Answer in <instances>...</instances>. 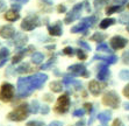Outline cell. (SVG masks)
Returning a JSON list of instances; mask_svg holds the SVG:
<instances>
[{
    "mask_svg": "<svg viewBox=\"0 0 129 126\" xmlns=\"http://www.w3.org/2000/svg\"><path fill=\"white\" fill-rule=\"evenodd\" d=\"M48 81V75L35 74L28 77H21L18 81V95L20 98L29 96L35 89H41L43 84Z\"/></svg>",
    "mask_w": 129,
    "mask_h": 126,
    "instance_id": "1",
    "label": "cell"
},
{
    "mask_svg": "<svg viewBox=\"0 0 129 126\" xmlns=\"http://www.w3.org/2000/svg\"><path fill=\"white\" fill-rule=\"evenodd\" d=\"M29 112V105L28 104H21L18 108H15L12 112H9L7 116V119L11 121H22L27 119Z\"/></svg>",
    "mask_w": 129,
    "mask_h": 126,
    "instance_id": "2",
    "label": "cell"
},
{
    "mask_svg": "<svg viewBox=\"0 0 129 126\" xmlns=\"http://www.w3.org/2000/svg\"><path fill=\"white\" fill-rule=\"evenodd\" d=\"M95 21H96V18L93 16V15L92 16H87V18L83 19L77 26H73L71 28V32L72 33H85L88 28L93 26Z\"/></svg>",
    "mask_w": 129,
    "mask_h": 126,
    "instance_id": "3",
    "label": "cell"
},
{
    "mask_svg": "<svg viewBox=\"0 0 129 126\" xmlns=\"http://www.w3.org/2000/svg\"><path fill=\"white\" fill-rule=\"evenodd\" d=\"M102 103L112 109H117L120 105V97L115 91H108L102 97Z\"/></svg>",
    "mask_w": 129,
    "mask_h": 126,
    "instance_id": "4",
    "label": "cell"
},
{
    "mask_svg": "<svg viewBox=\"0 0 129 126\" xmlns=\"http://www.w3.org/2000/svg\"><path fill=\"white\" fill-rule=\"evenodd\" d=\"M14 97V87L11 83H4L0 89V99L5 103L11 102Z\"/></svg>",
    "mask_w": 129,
    "mask_h": 126,
    "instance_id": "5",
    "label": "cell"
},
{
    "mask_svg": "<svg viewBox=\"0 0 129 126\" xmlns=\"http://www.w3.org/2000/svg\"><path fill=\"white\" fill-rule=\"evenodd\" d=\"M84 7V3H80V4H76L75 6L72 7V9L70 11L68 14H66L65 19H64V22L65 24H71L73 21L78 20L80 18V14H81V9Z\"/></svg>",
    "mask_w": 129,
    "mask_h": 126,
    "instance_id": "6",
    "label": "cell"
},
{
    "mask_svg": "<svg viewBox=\"0 0 129 126\" xmlns=\"http://www.w3.org/2000/svg\"><path fill=\"white\" fill-rule=\"evenodd\" d=\"M70 109V98L68 95H62L58 97L56 106H55V111L59 114H64L69 111Z\"/></svg>",
    "mask_w": 129,
    "mask_h": 126,
    "instance_id": "7",
    "label": "cell"
},
{
    "mask_svg": "<svg viewBox=\"0 0 129 126\" xmlns=\"http://www.w3.org/2000/svg\"><path fill=\"white\" fill-rule=\"evenodd\" d=\"M40 25H41V21H40V18L37 15H28L21 22V28L29 32V30H33L36 27H39Z\"/></svg>",
    "mask_w": 129,
    "mask_h": 126,
    "instance_id": "8",
    "label": "cell"
},
{
    "mask_svg": "<svg viewBox=\"0 0 129 126\" xmlns=\"http://www.w3.org/2000/svg\"><path fill=\"white\" fill-rule=\"evenodd\" d=\"M68 69L75 76H83V77H88V76H90V74L87 72L86 67H85L84 64H72Z\"/></svg>",
    "mask_w": 129,
    "mask_h": 126,
    "instance_id": "9",
    "label": "cell"
},
{
    "mask_svg": "<svg viewBox=\"0 0 129 126\" xmlns=\"http://www.w3.org/2000/svg\"><path fill=\"white\" fill-rule=\"evenodd\" d=\"M127 43H128L127 39H124V37H122V36H120V35L113 36L111 39V47L114 49V50L124 48L127 46Z\"/></svg>",
    "mask_w": 129,
    "mask_h": 126,
    "instance_id": "10",
    "label": "cell"
},
{
    "mask_svg": "<svg viewBox=\"0 0 129 126\" xmlns=\"http://www.w3.org/2000/svg\"><path fill=\"white\" fill-rule=\"evenodd\" d=\"M104 88H105V84L100 83V81H91L90 84H88V90L94 96L100 95L104 90Z\"/></svg>",
    "mask_w": 129,
    "mask_h": 126,
    "instance_id": "11",
    "label": "cell"
},
{
    "mask_svg": "<svg viewBox=\"0 0 129 126\" xmlns=\"http://www.w3.org/2000/svg\"><path fill=\"white\" fill-rule=\"evenodd\" d=\"M48 32L50 35L52 36H60L63 34V28L60 25V21H57L55 25L52 26H48Z\"/></svg>",
    "mask_w": 129,
    "mask_h": 126,
    "instance_id": "12",
    "label": "cell"
},
{
    "mask_svg": "<svg viewBox=\"0 0 129 126\" xmlns=\"http://www.w3.org/2000/svg\"><path fill=\"white\" fill-rule=\"evenodd\" d=\"M0 35L4 39H12L13 36L15 35V29L12 26H4L0 29Z\"/></svg>",
    "mask_w": 129,
    "mask_h": 126,
    "instance_id": "13",
    "label": "cell"
},
{
    "mask_svg": "<svg viewBox=\"0 0 129 126\" xmlns=\"http://www.w3.org/2000/svg\"><path fill=\"white\" fill-rule=\"evenodd\" d=\"M109 76V70H108V66L106 64H101L99 67V71H98V75H96V78L99 81H106Z\"/></svg>",
    "mask_w": 129,
    "mask_h": 126,
    "instance_id": "14",
    "label": "cell"
},
{
    "mask_svg": "<svg viewBox=\"0 0 129 126\" xmlns=\"http://www.w3.org/2000/svg\"><path fill=\"white\" fill-rule=\"evenodd\" d=\"M27 41H28V36L27 35H24V34H22V33L15 34L14 45L16 46V47H22V46H24L26 43H27Z\"/></svg>",
    "mask_w": 129,
    "mask_h": 126,
    "instance_id": "15",
    "label": "cell"
},
{
    "mask_svg": "<svg viewBox=\"0 0 129 126\" xmlns=\"http://www.w3.org/2000/svg\"><path fill=\"white\" fill-rule=\"evenodd\" d=\"M94 60H101L106 63V64H114L117 62V56L115 55H111V56H101V55H95L93 57Z\"/></svg>",
    "mask_w": 129,
    "mask_h": 126,
    "instance_id": "16",
    "label": "cell"
},
{
    "mask_svg": "<svg viewBox=\"0 0 129 126\" xmlns=\"http://www.w3.org/2000/svg\"><path fill=\"white\" fill-rule=\"evenodd\" d=\"M8 56H9L8 48L4 47V48L0 49V67H3L4 64L7 62V60H8Z\"/></svg>",
    "mask_w": 129,
    "mask_h": 126,
    "instance_id": "17",
    "label": "cell"
},
{
    "mask_svg": "<svg viewBox=\"0 0 129 126\" xmlns=\"http://www.w3.org/2000/svg\"><path fill=\"white\" fill-rule=\"evenodd\" d=\"M30 48H31V47H29L28 49H20V50H19L18 53H16V54H15L14 56H13V60H12L13 64H15V63H19V62H20V61H21L22 58H23L24 55L27 54V51L29 50Z\"/></svg>",
    "mask_w": 129,
    "mask_h": 126,
    "instance_id": "18",
    "label": "cell"
},
{
    "mask_svg": "<svg viewBox=\"0 0 129 126\" xmlns=\"http://www.w3.org/2000/svg\"><path fill=\"white\" fill-rule=\"evenodd\" d=\"M19 18H20V14H19L16 11H14V9H11V11L5 13V19H6L7 21H11V22L18 20Z\"/></svg>",
    "mask_w": 129,
    "mask_h": 126,
    "instance_id": "19",
    "label": "cell"
},
{
    "mask_svg": "<svg viewBox=\"0 0 129 126\" xmlns=\"http://www.w3.org/2000/svg\"><path fill=\"white\" fill-rule=\"evenodd\" d=\"M111 118H112V112L111 111H104V112H101V113L98 114V119L104 124L108 123V121L111 120Z\"/></svg>",
    "mask_w": 129,
    "mask_h": 126,
    "instance_id": "20",
    "label": "cell"
},
{
    "mask_svg": "<svg viewBox=\"0 0 129 126\" xmlns=\"http://www.w3.org/2000/svg\"><path fill=\"white\" fill-rule=\"evenodd\" d=\"M115 22H116V20H115V19H113V18L104 19V20L100 22V28H101V29H106V28H108L109 26L114 25Z\"/></svg>",
    "mask_w": 129,
    "mask_h": 126,
    "instance_id": "21",
    "label": "cell"
},
{
    "mask_svg": "<svg viewBox=\"0 0 129 126\" xmlns=\"http://www.w3.org/2000/svg\"><path fill=\"white\" fill-rule=\"evenodd\" d=\"M123 9L122 5H116V6H108L106 8V14L107 15H111V14H114V13H119L121 12Z\"/></svg>",
    "mask_w": 129,
    "mask_h": 126,
    "instance_id": "22",
    "label": "cell"
},
{
    "mask_svg": "<svg viewBox=\"0 0 129 126\" xmlns=\"http://www.w3.org/2000/svg\"><path fill=\"white\" fill-rule=\"evenodd\" d=\"M50 89H51V91H54V92H60V91L63 90L62 82H59V81L51 82L50 83Z\"/></svg>",
    "mask_w": 129,
    "mask_h": 126,
    "instance_id": "23",
    "label": "cell"
},
{
    "mask_svg": "<svg viewBox=\"0 0 129 126\" xmlns=\"http://www.w3.org/2000/svg\"><path fill=\"white\" fill-rule=\"evenodd\" d=\"M44 60V56L41 53H34L33 56H31V61H33L34 64H41Z\"/></svg>",
    "mask_w": 129,
    "mask_h": 126,
    "instance_id": "24",
    "label": "cell"
},
{
    "mask_svg": "<svg viewBox=\"0 0 129 126\" xmlns=\"http://www.w3.org/2000/svg\"><path fill=\"white\" fill-rule=\"evenodd\" d=\"M39 110H40V103H39V100H36V99H34L33 102L30 103V105H29V112L30 113H37L39 112Z\"/></svg>",
    "mask_w": 129,
    "mask_h": 126,
    "instance_id": "25",
    "label": "cell"
},
{
    "mask_svg": "<svg viewBox=\"0 0 129 126\" xmlns=\"http://www.w3.org/2000/svg\"><path fill=\"white\" fill-rule=\"evenodd\" d=\"M109 3V0H94V8L95 9H101L102 7L105 6V5H107V4Z\"/></svg>",
    "mask_w": 129,
    "mask_h": 126,
    "instance_id": "26",
    "label": "cell"
},
{
    "mask_svg": "<svg viewBox=\"0 0 129 126\" xmlns=\"http://www.w3.org/2000/svg\"><path fill=\"white\" fill-rule=\"evenodd\" d=\"M29 70H30L29 64H28V63H23V64H21V66L16 69V72H19V74H24V72H28Z\"/></svg>",
    "mask_w": 129,
    "mask_h": 126,
    "instance_id": "27",
    "label": "cell"
},
{
    "mask_svg": "<svg viewBox=\"0 0 129 126\" xmlns=\"http://www.w3.org/2000/svg\"><path fill=\"white\" fill-rule=\"evenodd\" d=\"M106 39V35L105 34H101V33H95L94 34L93 36H92V37H91V40H92V41H104V40Z\"/></svg>",
    "mask_w": 129,
    "mask_h": 126,
    "instance_id": "28",
    "label": "cell"
},
{
    "mask_svg": "<svg viewBox=\"0 0 129 126\" xmlns=\"http://www.w3.org/2000/svg\"><path fill=\"white\" fill-rule=\"evenodd\" d=\"M96 50L102 51V53H111V51H113V50L109 49V47H108L106 43H101V45H99L98 47H96Z\"/></svg>",
    "mask_w": 129,
    "mask_h": 126,
    "instance_id": "29",
    "label": "cell"
},
{
    "mask_svg": "<svg viewBox=\"0 0 129 126\" xmlns=\"http://www.w3.org/2000/svg\"><path fill=\"white\" fill-rule=\"evenodd\" d=\"M78 46L80 47V48H83V49H85V50H87V51H90L91 50V47H90V45L88 43H86L85 41H81V40H79L78 42Z\"/></svg>",
    "mask_w": 129,
    "mask_h": 126,
    "instance_id": "30",
    "label": "cell"
},
{
    "mask_svg": "<svg viewBox=\"0 0 129 126\" xmlns=\"http://www.w3.org/2000/svg\"><path fill=\"white\" fill-rule=\"evenodd\" d=\"M119 22L123 24V25H128L129 24V15H127V14L121 15L120 18H119Z\"/></svg>",
    "mask_w": 129,
    "mask_h": 126,
    "instance_id": "31",
    "label": "cell"
},
{
    "mask_svg": "<svg viewBox=\"0 0 129 126\" xmlns=\"http://www.w3.org/2000/svg\"><path fill=\"white\" fill-rule=\"evenodd\" d=\"M63 54L69 55V56H72V55L76 54V50L73 48H71V47H66V48L63 49Z\"/></svg>",
    "mask_w": 129,
    "mask_h": 126,
    "instance_id": "32",
    "label": "cell"
},
{
    "mask_svg": "<svg viewBox=\"0 0 129 126\" xmlns=\"http://www.w3.org/2000/svg\"><path fill=\"white\" fill-rule=\"evenodd\" d=\"M119 76H120V78L122 81H128L129 79V70H122Z\"/></svg>",
    "mask_w": 129,
    "mask_h": 126,
    "instance_id": "33",
    "label": "cell"
},
{
    "mask_svg": "<svg viewBox=\"0 0 129 126\" xmlns=\"http://www.w3.org/2000/svg\"><path fill=\"white\" fill-rule=\"evenodd\" d=\"M26 126H44V124L42 121H39V120H30L26 124Z\"/></svg>",
    "mask_w": 129,
    "mask_h": 126,
    "instance_id": "34",
    "label": "cell"
},
{
    "mask_svg": "<svg viewBox=\"0 0 129 126\" xmlns=\"http://www.w3.org/2000/svg\"><path fill=\"white\" fill-rule=\"evenodd\" d=\"M76 54L78 56L79 60H86V54L84 53V50H81V49H78V50H76Z\"/></svg>",
    "mask_w": 129,
    "mask_h": 126,
    "instance_id": "35",
    "label": "cell"
},
{
    "mask_svg": "<svg viewBox=\"0 0 129 126\" xmlns=\"http://www.w3.org/2000/svg\"><path fill=\"white\" fill-rule=\"evenodd\" d=\"M84 113H85V110L84 109H78V110H76L75 112H73V116H75V117H83V116H84Z\"/></svg>",
    "mask_w": 129,
    "mask_h": 126,
    "instance_id": "36",
    "label": "cell"
},
{
    "mask_svg": "<svg viewBox=\"0 0 129 126\" xmlns=\"http://www.w3.org/2000/svg\"><path fill=\"white\" fill-rule=\"evenodd\" d=\"M122 60H123V63H124V64H129V50L123 53Z\"/></svg>",
    "mask_w": 129,
    "mask_h": 126,
    "instance_id": "37",
    "label": "cell"
},
{
    "mask_svg": "<svg viewBox=\"0 0 129 126\" xmlns=\"http://www.w3.org/2000/svg\"><path fill=\"white\" fill-rule=\"evenodd\" d=\"M49 111H50V109H49L48 105H43V106H41V113L42 114H48Z\"/></svg>",
    "mask_w": 129,
    "mask_h": 126,
    "instance_id": "38",
    "label": "cell"
},
{
    "mask_svg": "<svg viewBox=\"0 0 129 126\" xmlns=\"http://www.w3.org/2000/svg\"><path fill=\"white\" fill-rule=\"evenodd\" d=\"M57 12L58 13H65L66 12V7L64 5H58L57 6Z\"/></svg>",
    "mask_w": 129,
    "mask_h": 126,
    "instance_id": "39",
    "label": "cell"
},
{
    "mask_svg": "<svg viewBox=\"0 0 129 126\" xmlns=\"http://www.w3.org/2000/svg\"><path fill=\"white\" fill-rule=\"evenodd\" d=\"M123 95L129 99V84H127L126 87L123 88Z\"/></svg>",
    "mask_w": 129,
    "mask_h": 126,
    "instance_id": "40",
    "label": "cell"
},
{
    "mask_svg": "<svg viewBox=\"0 0 129 126\" xmlns=\"http://www.w3.org/2000/svg\"><path fill=\"white\" fill-rule=\"evenodd\" d=\"M48 126H63V123H62V121H58V120H54V121H51Z\"/></svg>",
    "mask_w": 129,
    "mask_h": 126,
    "instance_id": "41",
    "label": "cell"
},
{
    "mask_svg": "<svg viewBox=\"0 0 129 126\" xmlns=\"http://www.w3.org/2000/svg\"><path fill=\"white\" fill-rule=\"evenodd\" d=\"M54 62H55V58H51V61H50V62H48V63H47V64H44V66H43L42 68H41V69H47V68H49V67H50V66H51V64H52V63H54Z\"/></svg>",
    "mask_w": 129,
    "mask_h": 126,
    "instance_id": "42",
    "label": "cell"
},
{
    "mask_svg": "<svg viewBox=\"0 0 129 126\" xmlns=\"http://www.w3.org/2000/svg\"><path fill=\"white\" fill-rule=\"evenodd\" d=\"M5 8H6V4H5V1H4V0H0V12L5 11Z\"/></svg>",
    "mask_w": 129,
    "mask_h": 126,
    "instance_id": "43",
    "label": "cell"
},
{
    "mask_svg": "<svg viewBox=\"0 0 129 126\" xmlns=\"http://www.w3.org/2000/svg\"><path fill=\"white\" fill-rule=\"evenodd\" d=\"M84 106H85V109H86L88 112H92V104H91V103H86Z\"/></svg>",
    "mask_w": 129,
    "mask_h": 126,
    "instance_id": "44",
    "label": "cell"
},
{
    "mask_svg": "<svg viewBox=\"0 0 129 126\" xmlns=\"http://www.w3.org/2000/svg\"><path fill=\"white\" fill-rule=\"evenodd\" d=\"M115 4H117V5H123V4H126L128 0H113Z\"/></svg>",
    "mask_w": 129,
    "mask_h": 126,
    "instance_id": "45",
    "label": "cell"
},
{
    "mask_svg": "<svg viewBox=\"0 0 129 126\" xmlns=\"http://www.w3.org/2000/svg\"><path fill=\"white\" fill-rule=\"evenodd\" d=\"M114 126H123L122 123H121L120 119H115L114 120Z\"/></svg>",
    "mask_w": 129,
    "mask_h": 126,
    "instance_id": "46",
    "label": "cell"
},
{
    "mask_svg": "<svg viewBox=\"0 0 129 126\" xmlns=\"http://www.w3.org/2000/svg\"><path fill=\"white\" fill-rule=\"evenodd\" d=\"M84 6H85V8H86L87 12H91V7H90V5H88L87 1H84Z\"/></svg>",
    "mask_w": 129,
    "mask_h": 126,
    "instance_id": "47",
    "label": "cell"
},
{
    "mask_svg": "<svg viewBox=\"0 0 129 126\" xmlns=\"http://www.w3.org/2000/svg\"><path fill=\"white\" fill-rule=\"evenodd\" d=\"M12 9H14V11H16V12H19V11H20V6H18V5L13 4V5H12Z\"/></svg>",
    "mask_w": 129,
    "mask_h": 126,
    "instance_id": "48",
    "label": "cell"
},
{
    "mask_svg": "<svg viewBox=\"0 0 129 126\" xmlns=\"http://www.w3.org/2000/svg\"><path fill=\"white\" fill-rule=\"evenodd\" d=\"M14 3H20V4H27L29 0H12Z\"/></svg>",
    "mask_w": 129,
    "mask_h": 126,
    "instance_id": "49",
    "label": "cell"
},
{
    "mask_svg": "<svg viewBox=\"0 0 129 126\" xmlns=\"http://www.w3.org/2000/svg\"><path fill=\"white\" fill-rule=\"evenodd\" d=\"M76 126H85V121L84 120H80V121H78V123L76 124Z\"/></svg>",
    "mask_w": 129,
    "mask_h": 126,
    "instance_id": "50",
    "label": "cell"
},
{
    "mask_svg": "<svg viewBox=\"0 0 129 126\" xmlns=\"http://www.w3.org/2000/svg\"><path fill=\"white\" fill-rule=\"evenodd\" d=\"M123 106H124V109H126V110H129V103H124V104H123Z\"/></svg>",
    "mask_w": 129,
    "mask_h": 126,
    "instance_id": "51",
    "label": "cell"
},
{
    "mask_svg": "<svg viewBox=\"0 0 129 126\" xmlns=\"http://www.w3.org/2000/svg\"><path fill=\"white\" fill-rule=\"evenodd\" d=\"M44 1H48L49 5H51V0H44Z\"/></svg>",
    "mask_w": 129,
    "mask_h": 126,
    "instance_id": "52",
    "label": "cell"
},
{
    "mask_svg": "<svg viewBox=\"0 0 129 126\" xmlns=\"http://www.w3.org/2000/svg\"><path fill=\"white\" fill-rule=\"evenodd\" d=\"M127 30H128V33H129V24L127 25Z\"/></svg>",
    "mask_w": 129,
    "mask_h": 126,
    "instance_id": "53",
    "label": "cell"
},
{
    "mask_svg": "<svg viewBox=\"0 0 129 126\" xmlns=\"http://www.w3.org/2000/svg\"><path fill=\"white\" fill-rule=\"evenodd\" d=\"M128 9H129V5H128Z\"/></svg>",
    "mask_w": 129,
    "mask_h": 126,
    "instance_id": "54",
    "label": "cell"
}]
</instances>
